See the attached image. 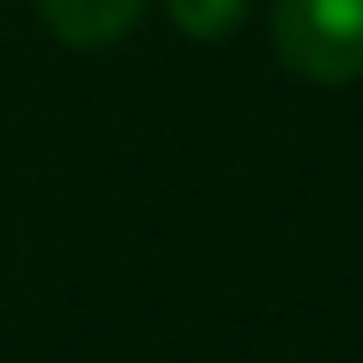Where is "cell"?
Instances as JSON below:
<instances>
[{"instance_id":"1","label":"cell","mask_w":363,"mask_h":363,"mask_svg":"<svg viewBox=\"0 0 363 363\" xmlns=\"http://www.w3.org/2000/svg\"><path fill=\"white\" fill-rule=\"evenodd\" d=\"M279 61L315 85L363 79V0H272Z\"/></svg>"},{"instance_id":"3","label":"cell","mask_w":363,"mask_h":363,"mask_svg":"<svg viewBox=\"0 0 363 363\" xmlns=\"http://www.w3.org/2000/svg\"><path fill=\"white\" fill-rule=\"evenodd\" d=\"M164 13L176 18L182 37H194V43H218V37H230V30L242 25L248 0H164Z\"/></svg>"},{"instance_id":"2","label":"cell","mask_w":363,"mask_h":363,"mask_svg":"<svg viewBox=\"0 0 363 363\" xmlns=\"http://www.w3.org/2000/svg\"><path fill=\"white\" fill-rule=\"evenodd\" d=\"M37 13L67 49H109L140 25L145 0H37Z\"/></svg>"}]
</instances>
